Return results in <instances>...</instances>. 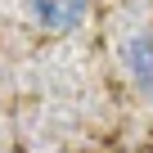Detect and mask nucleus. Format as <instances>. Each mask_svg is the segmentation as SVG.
<instances>
[{"mask_svg": "<svg viewBox=\"0 0 153 153\" xmlns=\"http://www.w3.org/2000/svg\"><path fill=\"white\" fill-rule=\"evenodd\" d=\"M32 14L50 32H72V27H81V18L90 14V0H32Z\"/></svg>", "mask_w": 153, "mask_h": 153, "instance_id": "f257e3e1", "label": "nucleus"}, {"mask_svg": "<svg viewBox=\"0 0 153 153\" xmlns=\"http://www.w3.org/2000/svg\"><path fill=\"white\" fill-rule=\"evenodd\" d=\"M122 59H126V68L135 76V86L153 95V36H131L122 45Z\"/></svg>", "mask_w": 153, "mask_h": 153, "instance_id": "f03ea898", "label": "nucleus"}]
</instances>
